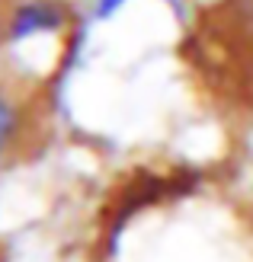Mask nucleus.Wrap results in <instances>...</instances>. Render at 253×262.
Wrapping results in <instances>:
<instances>
[{
  "mask_svg": "<svg viewBox=\"0 0 253 262\" xmlns=\"http://www.w3.org/2000/svg\"><path fill=\"white\" fill-rule=\"evenodd\" d=\"M20 138H23V109L10 96L0 93V163L16 150Z\"/></svg>",
  "mask_w": 253,
  "mask_h": 262,
  "instance_id": "obj_2",
  "label": "nucleus"
},
{
  "mask_svg": "<svg viewBox=\"0 0 253 262\" xmlns=\"http://www.w3.org/2000/svg\"><path fill=\"white\" fill-rule=\"evenodd\" d=\"M125 0H100V7H96V16H112V13L122 7Z\"/></svg>",
  "mask_w": 253,
  "mask_h": 262,
  "instance_id": "obj_3",
  "label": "nucleus"
},
{
  "mask_svg": "<svg viewBox=\"0 0 253 262\" xmlns=\"http://www.w3.org/2000/svg\"><path fill=\"white\" fill-rule=\"evenodd\" d=\"M64 23H68V13L55 0H29V4H23L13 13L10 38L13 42H23V38H32L38 32H58Z\"/></svg>",
  "mask_w": 253,
  "mask_h": 262,
  "instance_id": "obj_1",
  "label": "nucleus"
}]
</instances>
